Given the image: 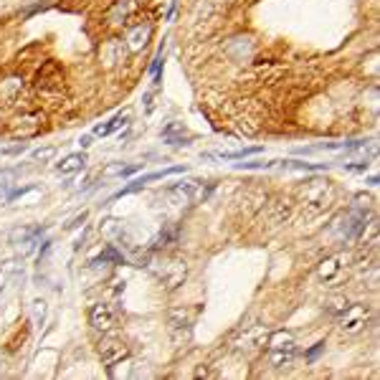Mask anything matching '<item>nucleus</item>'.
<instances>
[{"label":"nucleus","mask_w":380,"mask_h":380,"mask_svg":"<svg viewBox=\"0 0 380 380\" xmlns=\"http://www.w3.org/2000/svg\"><path fill=\"white\" fill-rule=\"evenodd\" d=\"M297 195H299V203H302L304 216L314 218V216H322V213L332 206L334 188H332V183L325 180V178H310L297 188Z\"/></svg>","instance_id":"nucleus-1"},{"label":"nucleus","mask_w":380,"mask_h":380,"mask_svg":"<svg viewBox=\"0 0 380 380\" xmlns=\"http://www.w3.org/2000/svg\"><path fill=\"white\" fill-rule=\"evenodd\" d=\"M266 352H269V365L277 368V370H284L289 365L294 363L297 357V340L294 334L287 332V330H279V332H272L269 340H266Z\"/></svg>","instance_id":"nucleus-2"},{"label":"nucleus","mask_w":380,"mask_h":380,"mask_svg":"<svg viewBox=\"0 0 380 380\" xmlns=\"http://www.w3.org/2000/svg\"><path fill=\"white\" fill-rule=\"evenodd\" d=\"M152 274L165 289H178L188 277V261L180 257H163L152 264Z\"/></svg>","instance_id":"nucleus-3"},{"label":"nucleus","mask_w":380,"mask_h":380,"mask_svg":"<svg viewBox=\"0 0 380 380\" xmlns=\"http://www.w3.org/2000/svg\"><path fill=\"white\" fill-rule=\"evenodd\" d=\"M368 319H370V307L368 304H348L337 314V325H340V330L345 334H357L365 330Z\"/></svg>","instance_id":"nucleus-4"},{"label":"nucleus","mask_w":380,"mask_h":380,"mask_svg":"<svg viewBox=\"0 0 380 380\" xmlns=\"http://www.w3.org/2000/svg\"><path fill=\"white\" fill-rule=\"evenodd\" d=\"M97 352H99L101 365H107V368H114L117 363H122V360L130 357V348H127V342L122 337H101Z\"/></svg>","instance_id":"nucleus-5"},{"label":"nucleus","mask_w":380,"mask_h":380,"mask_svg":"<svg viewBox=\"0 0 380 380\" xmlns=\"http://www.w3.org/2000/svg\"><path fill=\"white\" fill-rule=\"evenodd\" d=\"M89 325L94 332L107 334L109 330H114L117 325V312L112 310V304L107 302H97L89 307Z\"/></svg>","instance_id":"nucleus-6"},{"label":"nucleus","mask_w":380,"mask_h":380,"mask_svg":"<svg viewBox=\"0 0 380 380\" xmlns=\"http://www.w3.org/2000/svg\"><path fill=\"white\" fill-rule=\"evenodd\" d=\"M345 264H348V257H345V254H334V257L322 259V261H319V266H317L319 281H322V284H327V287H334V284L342 279Z\"/></svg>","instance_id":"nucleus-7"},{"label":"nucleus","mask_w":380,"mask_h":380,"mask_svg":"<svg viewBox=\"0 0 380 380\" xmlns=\"http://www.w3.org/2000/svg\"><path fill=\"white\" fill-rule=\"evenodd\" d=\"M210 190H213L210 183H203V180H186V183L172 186L170 193L180 195V203H201V201L208 198Z\"/></svg>","instance_id":"nucleus-8"},{"label":"nucleus","mask_w":380,"mask_h":380,"mask_svg":"<svg viewBox=\"0 0 380 380\" xmlns=\"http://www.w3.org/2000/svg\"><path fill=\"white\" fill-rule=\"evenodd\" d=\"M266 340H269V332H266L264 327H246L243 334H241V340L236 342L239 350H246V352H257V350H264L266 348Z\"/></svg>","instance_id":"nucleus-9"},{"label":"nucleus","mask_w":380,"mask_h":380,"mask_svg":"<svg viewBox=\"0 0 380 380\" xmlns=\"http://www.w3.org/2000/svg\"><path fill=\"white\" fill-rule=\"evenodd\" d=\"M150 39H152V26L150 23H137L127 31V36H124V46L130 48L132 54H140L142 48L150 43Z\"/></svg>","instance_id":"nucleus-10"},{"label":"nucleus","mask_w":380,"mask_h":380,"mask_svg":"<svg viewBox=\"0 0 380 380\" xmlns=\"http://www.w3.org/2000/svg\"><path fill=\"white\" fill-rule=\"evenodd\" d=\"M86 165V155L84 152H74V155H66L61 163H56V172L61 175H74V172H81Z\"/></svg>","instance_id":"nucleus-11"},{"label":"nucleus","mask_w":380,"mask_h":380,"mask_svg":"<svg viewBox=\"0 0 380 380\" xmlns=\"http://www.w3.org/2000/svg\"><path fill=\"white\" fill-rule=\"evenodd\" d=\"M163 140L170 142V145H175V148H180V145H190V137L186 134V130L180 127V124H168L163 130Z\"/></svg>","instance_id":"nucleus-12"},{"label":"nucleus","mask_w":380,"mask_h":380,"mask_svg":"<svg viewBox=\"0 0 380 380\" xmlns=\"http://www.w3.org/2000/svg\"><path fill=\"white\" fill-rule=\"evenodd\" d=\"M137 8L134 0H119L112 10V23H127V18L132 16V10Z\"/></svg>","instance_id":"nucleus-13"},{"label":"nucleus","mask_w":380,"mask_h":380,"mask_svg":"<svg viewBox=\"0 0 380 380\" xmlns=\"http://www.w3.org/2000/svg\"><path fill=\"white\" fill-rule=\"evenodd\" d=\"M43 228H16L10 231V243H33L36 236H41Z\"/></svg>","instance_id":"nucleus-14"},{"label":"nucleus","mask_w":380,"mask_h":380,"mask_svg":"<svg viewBox=\"0 0 380 380\" xmlns=\"http://www.w3.org/2000/svg\"><path fill=\"white\" fill-rule=\"evenodd\" d=\"M140 170V165H109V168H104V172L101 175H107V178H112V175H119V178H127V175H134V172Z\"/></svg>","instance_id":"nucleus-15"},{"label":"nucleus","mask_w":380,"mask_h":380,"mask_svg":"<svg viewBox=\"0 0 380 380\" xmlns=\"http://www.w3.org/2000/svg\"><path fill=\"white\" fill-rule=\"evenodd\" d=\"M104 261H112V264H124V257L117 251L114 246H107L104 248V254H99V257L94 259L92 264H104Z\"/></svg>","instance_id":"nucleus-16"},{"label":"nucleus","mask_w":380,"mask_h":380,"mask_svg":"<svg viewBox=\"0 0 380 380\" xmlns=\"http://www.w3.org/2000/svg\"><path fill=\"white\" fill-rule=\"evenodd\" d=\"M178 172H186V168H168V170H157V172H150V175H142V178H137L140 183H152V180H163L168 178V175H178Z\"/></svg>","instance_id":"nucleus-17"},{"label":"nucleus","mask_w":380,"mask_h":380,"mask_svg":"<svg viewBox=\"0 0 380 380\" xmlns=\"http://www.w3.org/2000/svg\"><path fill=\"white\" fill-rule=\"evenodd\" d=\"M257 152H261V148H246V150H239V152H221V160H243V157L248 155H257Z\"/></svg>","instance_id":"nucleus-18"},{"label":"nucleus","mask_w":380,"mask_h":380,"mask_svg":"<svg viewBox=\"0 0 380 380\" xmlns=\"http://www.w3.org/2000/svg\"><path fill=\"white\" fill-rule=\"evenodd\" d=\"M284 168L289 170H325V165H312V163H299V160H284Z\"/></svg>","instance_id":"nucleus-19"},{"label":"nucleus","mask_w":380,"mask_h":380,"mask_svg":"<svg viewBox=\"0 0 380 380\" xmlns=\"http://www.w3.org/2000/svg\"><path fill=\"white\" fill-rule=\"evenodd\" d=\"M142 188H145V183H140V180L134 178L132 183H130V186H124L122 190H117L114 195H112V201H117V198H122V195H130V193H137V190H142Z\"/></svg>","instance_id":"nucleus-20"},{"label":"nucleus","mask_w":380,"mask_h":380,"mask_svg":"<svg viewBox=\"0 0 380 380\" xmlns=\"http://www.w3.org/2000/svg\"><path fill=\"white\" fill-rule=\"evenodd\" d=\"M56 157V148H41V150H33V160L39 163H51Z\"/></svg>","instance_id":"nucleus-21"},{"label":"nucleus","mask_w":380,"mask_h":380,"mask_svg":"<svg viewBox=\"0 0 380 380\" xmlns=\"http://www.w3.org/2000/svg\"><path fill=\"white\" fill-rule=\"evenodd\" d=\"M274 163H239L236 168L239 170H264V168H272Z\"/></svg>","instance_id":"nucleus-22"},{"label":"nucleus","mask_w":380,"mask_h":380,"mask_svg":"<svg viewBox=\"0 0 380 380\" xmlns=\"http://www.w3.org/2000/svg\"><path fill=\"white\" fill-rule=\"evenodd\" d=\"M124 124H127V114H117L114 119L107 124V127H109V134L114 132V130H119V127H124Z\"/></svg>","instance_id":"nucleus-23"},{"label":"nucleus","mask_w":380,"mask_h":380,"mask_svg":"<svg viewBox=\"0 0 380 380\" xmlns=\"http://www.w3.org/2000/svg\"><path fill=\"white\" fill-rule=\"evenodd\" d=\"M345 307H348V299H342V297H340V299H332V302H330V310L337 312V314H340Z\"/></svg>","instance_id":"nucleus-24"},{"label":"nucleus","mask_w":380,"mask_h":380,"mask_svg":"<svg viewBox=\"0 0 380 380\" xmlns=\"http://www.w3.org/2000/svg\"><path fill=\"white\" fill-rule=\"evenodd\" d=\"M26 150H28V145H26V142H21V145H16V148L3 150V155H21V152H26Z\"/></svg>","instance_id":"nucleus-25"},{"label":"nucleus","mask_w":380,"mask_h":380,"mask_svg":"<svg viewBox=\"0 0 380 380\" xmlns=\"http://www.w3.org/2000/svg\"><path fill=\"white\" fill-rule=\"evenodd\" d=\"M86 221V213H81V216H77V218H71V223H66V231H71V228H79V226L84 223Z\"/></svg>","instance_id":"nucleus-26"},{"label":"nucleus","mask_w":380,"mask_h":380,"mask_svg":"<svg viewBox=\"0 0 380 380\" xmlns=\"http://www.w3.org/2000/svg\"><path fill=\"white\" fill-rule=\"evenodd\" d=\"M79 145H81V148H89V145H92V134H84V137H81V140H79Z\"/></svg>","instance_id":"nucleus-27"}]
</instances>
